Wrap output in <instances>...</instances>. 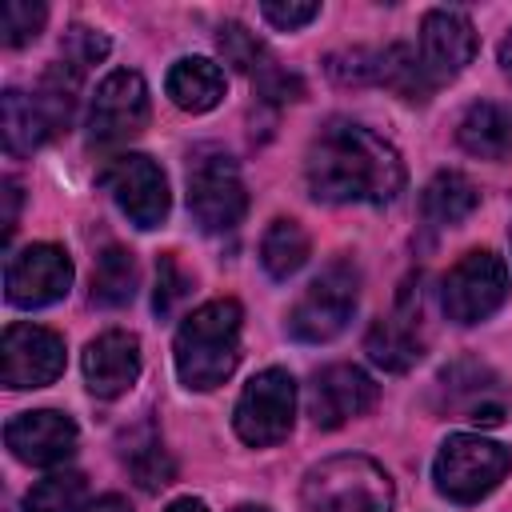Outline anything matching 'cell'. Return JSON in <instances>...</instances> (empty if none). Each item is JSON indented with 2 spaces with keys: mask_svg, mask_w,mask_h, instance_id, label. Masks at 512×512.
I'll use <instances>...</instances> for the list:
<instances>
[{
  "mask_svg": "<svg viewBox=\"0 0 512 512\" xmlns=\"http://www.w3.org/2000/svg\"><path fill=\"white\" fill-rule=\"evenodd\" d=\"M304 176L316 200L328 204H388L404 188L400 152L352 120H332L308 148Z\"/></svg>",
  "mask_w": 512,
  "mask_h": 512,
  "instance_id": "6da1fadb",
  "label": "cell"
},
{
  "mask_svg": "<svg viewBox=\"0 0 512 512\" xmlns=\"http://www.w3.org/2000/svg\"><path fill=\"white\" fill-rule=\"evenodd\" d=\"M240 360V304L208 300L184 316L176 332V372L188 388H216L232 376Z\"/></svg>",
  "mask_w": 512,
  "mask_h": 512,
  "instance_id": "7a4b0ae2",
  "label": "cell"
},
{
  "mask_svg": "<svg viewBox=\"0 0 512 512\" xmlns=\"http://www.w3.org/2000/svg\"><path fill=\"white\" fill-rule=\"evenodd\" d=\"M308 512H392V480L368 456H332L304 476Z\"/></svg>",
  "mask_w": 512,
  "mask_h": 512,
  "instance_id": "3957f363",
  "label": "cell"
},
{
  "mask_svg": "<svg viewBox=\"0 0 512 512\" xmlns=\"http://www.w3.org/2000/svg\"><path fill=\"white\" fill-rule=\"evenodd\" d=\"M508 468H512V452L504 444L472 436V432H460V436H448L444 448L436 452L432 476H436V488L448 500L476 504L480 496H488L504 480Z\"/></svg>",
  "mask_w": 512,
  "mask_h": 512,
  "instance_id": "277c9868",
  "label": "cell"
},
{
  "mask_svg": "<svg viewBox=\"0 0 512 512\" xmlns=\"http://www.w3.org/2000/svg\"><path fill=\"white\" fill-rule=\"evenodd\" d=\"M356 284H360V276H356V268L348 260L328 264L304 288V296L292 304L288 332L296 340H304V344H324V340L340 336L348 316H352V308H356Z\"/></svg>",
  "mask_w": 512,
  "mask_h": 512,
  "instance_id": "5b68a950",
  "label": "cell"
},
{
  "mask_svg": "<svg viewBox=\"0 0 512 512\" xmlns=\"http://www.w3.org/2000/svg\"><path fill=\"white\" fill-rule=\"evenodd\" d=\"M440 300H444V316L456 320V324L488 320L508 300V268H504V260L496 252H488V248L464 252L448 268Z\"/></svg>",
  "mask_w": 512,
  "mask_h": 512,
  "instance_id": "8992f818",
  "label": "cell"
},
{
  "mask_svg": "<svg viewBox=\"0 0 512 512\" xmlns=\"http://www.w3.org/2000/svg\"><path fill=\"white\" fill-rule=\"evenodd\" d=\"M292 416H296V384L284 368H264L256 372L240 400H236V412H232V424H236V436L252 448H264V444H276L288 436L292 428Z\"/></svg>",
  "mask_w": 512,
  "mask_h": 512,
  "instance_id": "52a82bcc",
  "label": "cell"
},
{
  "mask_svg": "<svg viewBox=\"0 0 512 512\" xmlns=\"http://www.w3.org/2000/svg\"><path fill=\"white\" fill-rule=\"evenodd\" d=\"M248 208L244 180L224 152H196L188 164V212L204 232H228Z\"/></svg>",
  "mask_w": 512,
  "mask_h": 512,
  "instance_id": "ba28073f",
  "label": "cell"
},
{
  "mask_svg": "<svg viewBox=\"0 0 512 512\" xmlns=\"http://www.w3.org/2000/svg\"><path fill=\"white\" fill-rule=\"evenodd\" d=\"M148 124V88L140 72H108L92 96L88 108V144L92 148H116L132 136H140Z\"/></svg>",
  "mask_w": 512,
  "mask_h": 512,
  "instance_id": "9c48e42d",
  "label": "cell"
},
{
  "mask_svg": "<svg viewBox=\"0 0 512 512\" xmlns=\"http://www.w3.org/2000/svg\"><path fill=\"white\" fill-rule=\"evenodd\" d=\"M420 284V280H416ZM412 280L404 284L396 308L388 316H380L368 336H364V352L376 368L384 372H408L420 356H424V344H428V332H424V296Z\"/></svg>",
  "mask_w": 512,
  "mask_h": 512,
  "instance_id": "30bf717a",
  "label": "cell"
},
{
  "mask_svg": "<svg viewBox=\"0 0 512 512\" xmlns=\"http://www.w3.org/2000/svg\"><path fill=\"white\" fill-rule=\"evenodd\" d=\"M104 188L112 192L116 208L136 224V228H160L164 216H168V180L160 172L156 160L140 156V152H128V156H116L104 172Z\"/></svg>",
  "mask_w": 512,
  "mask_h": 512,
  "instance_id": "8fae6325",
  "label": "cell"
},
{
  "mask_svg": "<svg viewBox=\"0 0 512 512\" xmlns=\"http://www.w3.org/2000/svg\"><path fill=\"white\" fill-rule=\"evenodd\" d=\"M64 372V340L40 324H8L0 344V376L8 388H44Z\"/></svg>",
  "mask_w": 512,
  "mask_h": 512,
  "instance_id": "7c38bea8",
  "label": "cell"
},
{
  "mask_svg": "<svg viewBox=\"0 0 512 512\" xmlns=\"http://www.w3.org/2000/svg\"><path fill=\"white\" fill-rule=\"evenodd\" d=\"M72 284V260L56 244H28L4 268V288L16 308L56 304Z\"/></svg>",
  "mask_w": 512,
  "mask_h": 512,
  "instance_id": "4fadbf2b",
  "label": "cell"
},
{
  "mask_svg": "<svg viewBox=\"0 0 512 512\" xmlns=\"http://www.w3.org/2000/svg\"><path fill=\"white\" fill-rule=\"evenodd\" d=\"M376 400V384L356 364H328L308 384V416L316 428H340L352 416L368 412Z\"/></svg>",
  "mask_w": 512,
  "mask_h": 512,
  "instance_id": "5bb4252c",
  "label": "cell"
},
{
  "mask_svg": "<svg viewBox=\"0 0 512 512\" xmlns=\"http://www.w3.org/2000/svg\"><path fill=\"white\" fill-rule=\"evenodd\" d=\"M4 444L16 460L32 468H56L76 452V424L64 412L40 408V412H20L4 428Z\"/></svg>",
  "mask_w": 512,
  "mask_h": 512,
  "instance_id": "9a60e30c",
  "label": "cell"
},
{
  "mask_svg": "<svg viewBox=\"0 0 512 512\" xmlns=\"http://www.w3.org/2000/svg\"><path fill=\"white\" fill-rule=\"evenodd\" d=\"M476 56V28L464 12L456 8H432L420 24V60L436 80L460 76Z\"/></svg>",
  "mask_w": 512,
  "mask_h": 512,
  "instance_id": "2e32d148",
  "label": "cell"
},
{
  "mask_svg": "<svg viewBox=\"0 0 512 512\" xmlns=\"http://www.w3.org/2000/svg\"><path fill=\"white\" fill-rule=\"evenodd\" d=\"M140 376V340L124 328H108L84 348V380L92 396L116 400L124 396Z\"/></svg>",
  "mask_w": 512,
  "mask_h": 512,
  "instance_id": "e0dca14e",
  "label": "cell"
},
{
  "mask_svg": "<svg viewBox=\"0 0 512 512\" xmlns=\"http://www.w3.org/2000/svg\"><path fill=\"white\" fill-rule=\"evenodd\" d=\"M440 384L448 392V408L460 412L464 420H472L480 428H496L504 420V400L496 388L500 380L480 360H456L452 368L440 372Z\"/></svg>",
  "mask_w": 512,
  "mask_h": 512,
  "instance_id": "ac0fdd59",
  "label": "cell"
},
{
  "mask_svg": "<svg viewBox=\"0 0 512 512\" xmlns=\"http://www.w3.org/2000/svg\"><path fill=\"white\" fill-rule=\"evenodd\" d=\"M168 96L176 108L184 112H208L224 100V72L220 64L204 60V56H184L168 68V80H164Z\"/></svg>",
  "mask_w": 512,
  "mask_h": 512,
  "instance_id": "d6986e66",
  "label": "cell"
},
{
  "mask_svg": "<svg viewBox=\"0 0 512 512\" xmlns=\"http://www.w3.org/2000/svg\"><path fill=\"white\" fill-rule=\"evenodd\" d=\"M0 132H4V148L12 156H28L48 136H56V128H52L48 112L40 108V100L36 96H24L16 88H8L4 100H0Z\"/></svg>",
  "mask_w": 512,
  "mask_h": 512,
  "instance_id": "ffe728a7",
  "label": "cell"
},
{
  "mask_svg": "<svg viewBox=\"0 0 512 512\" xmlns=\"http://www.w3.org/2000/svg\"><path fill=\"white\" fill-rule=\"evenodd\" d=\"M460 144L480 160H504L512 152V116L488 100L472 104L460 120Z\"/></svg>",
  "mask_w": 512,
  "mask_h": 512,
  "instance_id": "44dd1931",
  "label": "cell"
},
{
  "mask_svg": "<svg viewBox=\"0 0 512 512\" xmlns=\"http://www.w3.org/2000/svg\"><path fill=\"white\" fill-rule=\"evenodd\" d=\"M476 200H480L476 196V184L464 172H436L432 184L424 188L420 208H424V220L428 224L444 228V224H460L464 216H472Z\"/></svg>",
  "mask_w": 512,
  "mask_h": 512,
  "instance_id": "7402d4cb",
  "label": "cell"
},
{
  "mask_svg": "<svg viewBox=\"0 0 512 512\" xmlns=\"http://www.w3.org/2000/svg\"><path fill=\"white\" fill-rule=\"evenodd\" d=\"M308 232L296 224V220H272L268 224V232H264V240H260V260H264V268H268V276H276V280H288L292 272H300L304 268V260H308Z\"/></svg>",
  "mask_w": 512,
  "mask_h": 512,
  "instance_id": "603a6c76",
  "label": "cell"
},
{
  "mask_svg": "<svg viewBox=\"0 0 512 512\" xmlns=\"http://www.w3.org/2000/svg\"><path fill=\"white\" fill-rule=\"evenodd\" d=\"M136 292V260L132 252L124 248H104L96 256V268H92V304L100 308H120L128 304Z\"/></svg>",
  "mask_w": 512,
  "mask_h": 512,
  "instance_id": "cb8c5ba5",
  "label": "cell"
},
{
  "mask_svg": "<svg viewBox=\"0 0 512 512\" xmlns=\"http://www.w3.org/2000/svg\"><path fill=\"white\" fill-rule=\"evenodd\" d=\"M380 84H388L404 100H428L432 92V76L408 44H392L388 52H380Z\"/></svg>",
  "mask_w": 512,
  "mask_h": 512,
  "instance_id": "d4e9b609",
  "label": "cell"
},
{
  "mask_svg": "<svg viewBox=\"0 0 512 512\" xmlns=\"http://www.w3.org/2000/svg\"><path fill=\"white\" fill-rule=\"evenodd\" d=\"M124 464H128V472L136 476V484H140L144 492H156V488L172 484V460H168L160 436H152L148 428H140V432L128 440Z\"/></svg>",
  "mask_w": 512,
  "mask_h": 512,
  "instance_id": "484cf974",
  "label": "cell"
},
{
  "mask_svg": "<svg viewBox=\"0 0 512 512\" xmlns=\"http://www.w3.org/2000/svg\"><path fill=\"white\" fill-rule=\"evenodd\" d=\"M88 484L80 472H52L32 484L24 496V512H84Z\"/></svg>",
  "mask_w": 512,
  "mask_h": 512,
  "instance_id": "4316f807",
  "label": "cell"
},
{
  "mask_svg": "<svg viewBox=\"0 0 512 512\" xmlns=\"http://www.w3.org/2000/svg\"><path fill=\"white\" fill-rule=\"evenodd\" d=\"M216 44H220V56H224L236 72H248L252 80H260V76L272 68V60L264 56L260 40H256L244 24H224L220 36H216Z\"/></svg>",
  "mask_w": 512,
  "mask_h": 512,
  "instance_id": "83f0119b",
  "label": "cell"
},
{
  "mask_svg": "<svg viewBox=\"0 0 512 512\" xmlns=\"http://www.w3.org/2000/svg\"><path fill=\"white\" fill-rule=\"evenodd\" d=\"M48 20V8L36 4V0H8L4 12H0V32H4V44L8 48H24L28 40L40 36Z\"/></svg>",
  "mask_w": 512,
  "mask_h": 512,
  "instance_id": "f1b7e54d",
  "label": "cell"
},
{
  "mask_svg": "<svg viewBox=\"0 0 512 512\" xmlns=\"http://www.w3.org/2000/svg\"><path fill=\"white\" fill-rule=\"evenodd\" d=\"M188 288H192L188 272L180 268V260H176L172 252H164V256L156 260V292H152L156 316H172V312L180 308V300L188 296Z\"/></svg>",
  "mask_w": 512,
  "mask_h": 512,
  "instance_id": "f546056e",
  "label": "cell"
},
{
  "mask_svg": "<svg viewBox=\"0 0 512 512\" xmlns=\"http://www.w3.org/2000/svg\"><path fill=\"white\" fill-rule=\"evenodd\" d=\"M104 56H108V40L100 32H92V28H72L68 32V40H64V60L68 64L88 68V64H96Z\"/></svg>",
  "mask_w": 512,
  "mask_h": 512,
  "instance_id": "4dcf8cb0",
  "label": "cell"
},
{
  "mask_svg": "<svg viewBox=\"0 0 512 512\" xmlns=\"http://www.w3.org/2000/svg\"><path fill=\"white\" fill-rule=\"evenodd\" d=\"M260 12H264V20L276 24L280 32H292V28H304L308 20H316V16H320V4H276V0H268Z\"/></svg>",
  "mask_w": 512,
  "mask_h": 512,
  "instance_id": "1f68e13d",
  "label": "cell"
},
{
  "mask_svg": "<svg viewBox=\"0 0 512 512\" xmlns=\"http://www.w3.org/2000/svg\"><path fill=\"white\" fill-rule=\"evenodd\" d=\"M4 236L16 232V208H20V184L16 180H4Z\"/></svg>",
  "mask_w": 512,
  "mask_h": 512,
  "instance_id": "d6a6232c",
  "label": "cell"
},
{
  "mask_svg": "<svg viewBox=\"0 0 512 512\" xmlns=\"http://www.w3.org/2000/svg\"><path fill=\"white\" fill-rule=\"evenodd\" d=\"M84 512H132V508H128V500H120V496H100V500H92Z\"/></svg>",
  "mask_w": 512,
  "mask_h": 512,
  "instance_id": "836d02e7",
  "label": "cell"
},
{
  "mask_svg": "<svg viewBox=\"0 0 512 512\" xmlns=\"http://www.w3.org/2000/svg\"><path fill=\"white\" fill-rule=\"evenodd\" d=\"M500 68H504V76L512 80V32H508L504 44H500Z\"/></svg>",
  "mask_w": 512,
  "mask_h": 512,
  "instance_id": "e575fe53",
  "label": "cell"
},
{
  "mask_svg": "<svg viewBox=\"0 0 512 512\" xmlns=\"http://www.w3.org/2000/svg\"><path fill=\"white\" fill-rule=\"evenodd\" d=\"M164 512H208V508H204V500H192V496H188V500H176V504H168Z\"/></svg>",
  "mask_w": 512,
  "mask_h": 512,
  "instance_id": "d590c367",
  "label": "cell"
},
{
  "mask_svg": "<svg viewBox=\"0 0 512 512\" xmlns=\"http://www.w3.org/2000/svg\"><path fill=\"white\" fill-rule=\"evenodd\" d=\"M236 512H268V508H260V504H240Z\"/></svg>",
  "mask_w": 512,
  "mask_h": 512,
  "instance_id": "8d00e7d4",
  "label": "cell"
}]
</instances>
